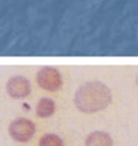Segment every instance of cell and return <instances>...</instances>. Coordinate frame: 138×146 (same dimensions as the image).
Listing matches in <instances>:
<instances>
[{
  "mask_svg": "<svg viewBox=\"0 0 138 146\" xmlns=\"http://www.w3.org/2000/svg\"><path fill=\"white\" fill-rule=\"evenodd\" d=\"M39 146H63V141L56 134H45L40 138Z\"/></svg>",
  "mask_w": 138,
  "mask_h": 146,
  "instance_id": "52a82bcc",
  "label": "cell"
},
{
  "mask_svg": "<svg viewBox=\"0 0 138 146\" xmlns=\"http://www.w3.org/2000/svg\"><path fill=\"white\" fill-rule=\"evenodd\" d=\"M35 124L28 118H16L9 125V134L18 143H28L35 134Z\"/></svg>",
  "mask_w": 138,
  "mask_h": 146,
  "instance_id": "277c9868",
  "label": "cell"
},
{
  "mask_svg": "<svg viewBox=\"0 0 138 146\" xmlns=\"http://www.w3.org/2000/svg\"><path fill=\"white\" fill-rule=\"evenodd\" d=\"M136 83H137V85H138V76H137V78H136Z\"/></svg>",
  "mask_w": 138,
  "mask_h": 146,
  "instance_id": "ba28073f",
  "label": "cell"
},
{
  "mask_svg": "<svg viewBox=\"0 0 138 146\" xmlns=\"http://www.w3.org/2000/svg\"><path fill=\"white\" fill-rule=\"evenodd\" d=\"M5 90L11 99L23 100V99L28 98L32 94L33 85H32V82L26 76L15 74V76H11L6 80Z\"/></svg>",
  "mask_w": 138,
  "mask_h": 146,
  "instance_id": "3957f363",
  "label": "cell"
},
{
  "mask_svg": "<svg viewBox=\"0 0 138 146\" xmlns=\"http://www.w3.org/2000/svg\"><path fill=\"white\" fill-rule=\"evenodd\" d=\"M86 146H113L110 135L104 131H93L86 138Z\"/></svg>",
  "mask_w": 138,
  "mask_h": 146,
  "instance_id": "8992f818",
  "label": "cell"
},
{
  "mask_svg": "<svg viewBox=\"0 0 138 146\" xmlns=\"http://www.w3.org/2000/svg\"><path fill=\"white\" fill-rule=\"evenodd\" d=\"M34 83L36 86L46 93H57L64 84L63 73L58 67L43 66L35 72Z\"/></svg>",
  "mask_w": 138,
  "mask_h": 146,
  "instance_id": "7a4b0ae2",
  "label": "cell"
},
{
  "mask_svg": "<svg viewBox=\"0 0 138 146\" xmlns=\"http://www.w3.org/2000/svg\"><path fill=\"white\" fill-rule=\"evenodd\" d=\"M56 112V102L51 98H41L35 106V115L39 118H49Z\"/></svg>",
  "mask_w": 138,
  "mask_h": 146,
  "instance_id": "5b68a950",
  "label": "cell"
},
{
  "mask_svg": "<svg viewBox=\"0 0 138 146\" xmlns=\"http://www.w3.org/2000/svg\"><path fill=\"white\" fill-rule=\"evenodd\" d=\"M112 102L110 89L102 82H86L80 85L74 95V104L79 111L95 113L104 110Z\"/></svg>",
  "mask_w": 138,
  "mask_h": 146,
  "instance_id": "6da1fadb",
  "label": "cell"
}]
</instances>
